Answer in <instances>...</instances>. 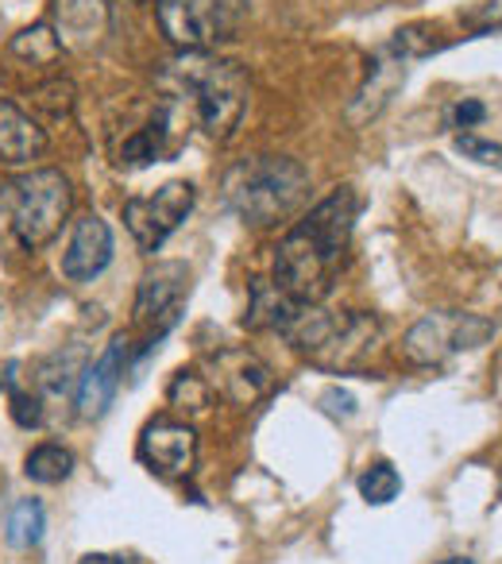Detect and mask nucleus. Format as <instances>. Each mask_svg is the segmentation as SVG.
Wrapping results in <instances>:
<instances>
[{"instance_id": "nucleus-1", "label": "nucleus", "mask_w": 502, "mask_h": 564, "mask_svg": "<svg viewBox=\"0 0 502 564\" xmlns=\"http://www.w3.org/2000/svg\"><path fill=\"white\" fill-rule=\"evenodd\" d=\"M356 228V194L337 189L325 197L309 217H302L291 232L283 236L275 251V286L291 294L302 306H317L332 291L337 267L345 259V248Z\"/></svg>"}, {"instance_id": "nucleus-2", "label": "nucleus", "mask_w": 502, "mask_h": 564, "mask_svg": "<svg viewBox=\"0 0 502 564\" xmlns=\"http://www.w3.org/2000/svg\"><path fill=\"white\" fill-rule=\"evenodd\" d=\"M159 86L186 117L197 120L209 140H228L248 112L251 82L240 63H228L209 51H182V58L163 66Z\"/></svg>"}, {"instance_id": "nucleus-3", "label": "nucleus", "mask_w": 502, "mask_h": 564, "mask_svg": "<svg viewBox=\"0 0 502 564\" xmlns=\"http://www.w3.org/2000/svg\"><path fill=\"white\" fill-rule=\"evenodd\" d=\"M309 189V171L298 159L255 155L225 174V202L243 225H275L291 217Z\"/></svg>"}, {"instance_id": "nucleus-4", "label": "nucleus", "mask_w": 502, "mask_h": 564, "mask_svg": "<svg viewBox=\"0 0 502 564\" xmlns=\"http://www.w3.org/2000/svg\"><path fill=\"white\" fill-rule=\"evenodd\" d=\"M302 356L325 371H360L375 356L383 325L371 314H329L306 306L286 329Z\"/></svg>"}, {"instance_id": "nucleus-5", "label": "nucleus", "mask_w": 502, "mask_h": 564, "mask_svg": "<svg viewBox=\"0 0 502 564\" xmlns=\"http://www.w3.org/2000/svg\"><path fill=\"white\" fill-rule=\"evenodd\" d=\"M74 209V189L63 171H28L0 186V213L20 248L40 251L63 232Z\"/></svg>"}, {"instance_id": "nucleus-6", "label": "nucleus", "mask_w": 502, "mask_h": 564, "mask_svg": "<svg viewBox=\"0 0 502 564\" xmlns=\"http://www.w3.org/2000/svg\"><path fill=\"white\" fill-rule=\"evenodd\" d=\"M248 0H155V20L178 51H212L236 40Z\"/></svg>"}, {"instance_id": "nucleus-7", "label": "nucleus", "mask_w": 502, "mask_h": 564, "mask_svg": "<svg viewBox=\"0 0 502 564\" xmlns=\"http://www.w3.org/2000/svg\"><path fill=\"white\" fill-rule=\"evenodd\" d=\"M494 337V322L479 314H425L402 337V356L414 368H440L448 356L483 348Z\"/></svg>"}, {"instance_id": "nucleus-8", "label": "nucleus", "mask_w": 502, "mask_h": 564, "mask_svg": "<svg viewBox=\"0 0 502 564\" xmlns=\"http://www.w3.org/2000/svg\"><path fill=\"white\" fill-rule=\"evenodd\" d=\"M194 182H166L159 186L155 194H143V197H128L124 202V225L128 232L135 236L140 251L155 256L159 248L166 243V236L189 217L194 209Z\"/></svg>"}, {"instance_id": "nucleus-9", "label": "nucleus", "mask_w": 502, "mask_h": 564, "mask_svg": "<svg viewBox=\"0 0 502 564\" xmlns=\"http://www.w3.org/2000/svg\"><path fill=\"white\" fill-rule=\"evenodd\" d=\"M186 286H189V271L178 259L148 267L140 279V291H135V322L155 325V337H163V333L178 322Z\"/></svg>"}, {"instance_id": "nucleus-10", "label": "nucleus", "mask_w": 502, "mask_h": 564, "mask_svg": "<svg viewBox=\"0 0 502 564\" xmlns=\"http://www.w3.org/2000/svg\"><path fill=\"white\" fill-rule=\"evenodd\" d=\"M205 379H209L212 394L228 399L232 406H251V402H260L271 387L268 364H263L255 352H248V348H220L217 356H209Z\"/></svg>"}, {"instance_id": "nucleus-11", "label": "nucleus", "mask_w": 502, "mask_h": 564, "mask_svg": "<svg viewBox=\"0 0 502 564\" xmlns=\"http://www.w3.org/2000/svg\"><path fill=\"white\" fill-rule=\"evenodd\" d=\"M140 460L159 476H189L197 464V433L194 425L174 422V417H155L140 433Z\"/></svg>"}, {"instance_id": "nucleus-12", "label": "nucleus", "mask_w": 502, "mask_h": 564, "mask_svg": "<svg viewBox=\"0 0 502 564\" xmlns=\"http://www.w3.org/2000/svg\"><path fill=\"white\" fill-rule=\"evenodd\" d=\"M124 364H128V337H112V345L101 352V360L89 364L78 379V414L86 422L105 417V410L112 406L120 391V379H124Z\"/></svg>"}, {"instance_id": "nucleus-13", "label": "nucleus", "mask_w": 502, "mask_h": 564, "mask_svg": "<svg viewBox=\"0 0 502 564\" xmlns=\"http://www.w3.org/2000/svg\"><path fill=\"white\" fill-rule=\"evenodd\" d=\"M109 263H112V228L97 213H86L74 225V236L63 251V274L70 282H94Z\"/></svg>"}, {"instance_id": "nucleus-14", "label": "nucleus", "mask_w": 502, "mask_h": 564, "mask_svg": "<svg viewBox=\"0 0 502 564\" xmlns=\"http://www.w3.org/2000/svg\"><path fill=\"white\" fill-rule=\"evenodd\" d=\"M55 35L63 47L89 51L109 35V0H51Z\"/></svg>"}, {"instance_id": "nucleus-15", "label": "nucleus", "mask_w": 502, "mask_h": 564, "mask_svg": "<svg viewBox=\"0 0 502 564\" xmlns=\"http://www.w3.org/2000/svg\"><path fill=\"white\" fill-rule=\"evenodd\" d=\"M47 151V132L12 101H0V159L4 163H32Z\"/></svg>"}, {"instance_id": "nucleus-16", "label": "nucleus", "mask_w": 502, "mask_h": 564, "mask_svg": "<svg viewBox=\"0 0 502 564\" xmlns=\"http://www.w3.org/2000/svg\"><path fill=\"white\" fill-rule=\"evenodd\" d=\"M70 471H74V453L63 445H55V441L35 445L24 460V476L32 479V484H47V487L63 484V479H70Z\"/></svg>"}, {"instance_id": "nucleus-17", "label": "nucleus", "mask_w": 502, "mask_h": 564, "mask_svg": "<svg viewBox=\"0 0 502 564\" xmlns=\"http://www.w3.org/2000/svg\"><path fill=\"white\" fill-rule=\"evenodd\" d=\"M9 51L17 58H24V63H32V66H51L58 55H63V43H58V35H55V28H51V24H32V28H24L17 40H12Z\"/></svg>"}, {"instance_id": "nucleus-18", "label": "nucleus", "mask_w": 502, "mask_h": 564, "mask_svg": "<svg viewBox=\"0 0 502 564\" xmlns=\"http://www.w3.org/2000/svg\"><path fill=\"white\" fill-rule=\"evenodd\" d=\"M356 487H360L363 502H371V507H386V502L399 499L402 476L394 471V464L375 460V464H368V468H363V476L356 479Z\"/></svg>"}, {"instance_id": "nucleus-19", "label": "nucleus", "mask_w": 502, "mask_h": 564, "mask_svg": "<svg viewBox=\"0 0 502 564\" xmlns=\"http://www.w3.org/2000/svg\"><path fill=\"white\" fill-rule=\"evenodd\" d=\"M43 530H47V514H43L40 499H20L17 510L9 518V545L17 549H32L40 545Z\"/></svg>"}, {"instance_id": "nucleus-20", "label": "nucleus", "mask_w": 502, "mask_h": 564, "mask_svg": "<svg viewBox=\"0 0 502 564\" xmlns=\"http://www.w3.org/2000/svg\"><path fill=\"white\" fill-rule=\"evenodd\" d=\"M166 402H171L174 410H189V414H205L212 402V387L209 379L201 376V371H178L171 383V391H166Z\"/></svg>"}, {"instance_id": "nucleus-21", "label": "nucleus", "mask_w": 502, "mask_h": 564, "mask_svg": "<svg viewBox=\"0 0 502 564\" xmlns=\"http://www.w3.org/2000/svg\"><path fill=\"white\" fill-rule=\"evenodd\" d=\"M456 148H460L468 159H476V163L499 166V171H502V148H499V143H487V140H479V135H471V132H460V135H456Z\"/></svg>"}, {"instance_id": "nucleus-22", "label": "nucleus", "mask_w": 502, "mask_h": 564, "mask_svg": "<svg viewBox=\"0 0 502 564\" xmlns=\"http://www.w3.org/2000/svg\"><path fill=\"white\" fill-rule=\"evenodd\" d=\"M471 32H502V0H483L463 17Z\"/></svg>"}, {"instance_id": "nucleus-23", "label": "nucleus", "mask_w": 502, "mask_h": 564, "mask_svg": "<svg viewBox=\"0 0 502 564\" xmlns=\"http://www.w3.org/2000/svg\"><path fill=\"white\" fill-rule=\"evenodd\" d=\"M483 117H487V109H483V101H476V97H468V101H456L452 109H448V128H476V124H483Z\"/></svg>"}, {"instance_id": "nucleus-24", "label": "nucleus", "mask_w": 502, "mask_h": 564, "mask_svg": "<svg viewBox=\"0 0 502 564\" xmlns=\"http://www.w3.org/2000/svg\"><path fill=\"white\" fill-rule=\"evenodd\" d=\"M12 417H17L20 430H35L43 422V410H40V399L24 391H12Z\"/></svg>"}, {"instance_id": "nucleus-25", "label": "nucleus", "mask_w": 502, "mask_h": 564, "mask_svg": "<svg viewBox=\"0 0 502 564\" xmlns=\"http://www.w3.org/2000/svg\"><path fill=\"white\" fill-rule=\"evenodd\" d=\"M78 564H132L128 556H117V553H86Z\"/></svg>"}, {"instance_id": "nucleus-26", "label": "nucleus", "mask_w": 502, "mask_h": 564, "mask_svg": "<svg viewBox=\"0 0 502 564\" xmlns=\"http://www.w3.org/2000/svg\"><path fill=\"white\" fill-rule=\"evenodd\" d=\"M440 564H471L468 556H448V561H440Z\"/></svg>"}, {"instance_id": "nucleus-27", "label": "nucleus", "mask_w": 502, "mask_h": 564, "mask_svg": "<svg viewBox=\"0 0 502 564\" xmlns=\"http://www.w3.org/2000/svg\"><path fill=\"white\" fill-rule=\"evenodd\" d=\"M499 495H502V471H499Z\"/></svg>"}]
</instances>
